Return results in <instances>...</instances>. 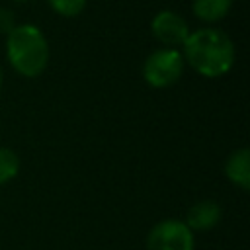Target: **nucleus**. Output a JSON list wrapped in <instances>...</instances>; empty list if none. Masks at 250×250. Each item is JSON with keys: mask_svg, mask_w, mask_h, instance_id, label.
<instances>
[{"mask_svg": "<svg viewBox=\"0 0 250 250\" xmlns=\"http://www.w3.org/2000/svg\"><path fill=\"white\" fill-rule=\"evenodd\" d=\"M182 47L184 62H188L197 74L205 78L225 76L234 64V43L223 29L201 27L189 31Z\"/></svg>", "mask_w": 250, "mask_h": 250, "instance_id": "obj_1", "label": "nucleus"}, {"mask_svg": "<svg viewBox=\"0 0 250 250\" xmlns=\"http://www.w3.org/2000/svg\"><path fill=\"white\" fill-rule=\"evenodd\" d=\"M6 57L18 74L35 78L49 64L47 37L33 23L16 25L6 35Z\"/></svg>", "mask_w": 250, "mask_h": 250, "instance_id": "obj_2", "label": "nucleus"}, {"mask_svg": "<svg viewBox=\"0 0 250 250\" xmlns=\"http://www.w3.org/2000/svg\"><path fill=\"white\" fill-rule=\"evenodd\" d=\"M184 64H186L184 57L178 49L162 47V49L152 51L145 59L143 78L152 88H158V90L170 88L180 80V76L184 72Z\"/></svg>", "mask_w": 250, "mask_h": 250, "instance_id": "obj_3", "label": "nucleus"}, {"mask_svg": "<svg viewBox=\"0 0 250 250\" xmlns=\"http://www.w3.org/2000/svg\"><path fill=\"white\" fill-rule=\"evenodd\" d=\"M146 250H193V232L180 219H164L148 230Z\"/></svg>", "mask_w": 250, "mask_h": 250, "instance_id": "obj_4", "label": "nucleus"}, {"mask_svg": "<svg viewBox=\"0 0 250 250\" xmlns=\"http://www.w3.org/2000/svg\"><path fill=\"white\" fill-rule=\"evenodd\" d=\"M150 31L168 49H176V47L184 45V41L189 35L188 21L172 10L158 12L150 21Z\"/></svg>", "mask_w": 250, "mask_h": 250, "instance_id": "obj_5", "label": "nucleus"}, {"mask_svg": "<svg viewBox=\"0 0 250 250\" xmlns=\"http://www.w3.org/2000/svg\"><path fill=\"white\" fill-rule=\"evenodd\" d=\"M221 215H223V209L217 201L203 199V201H197L189 207L184 223L188 225V229L191 232L193 230H211L221 221Z\"/></svg>", "mask_w": 250, "mask_h": 250, "instance_id": "obj_6", "label": "nucleus"}, {"mask_svg": "<svg viewBox=\"0 0 250 250\" xmlns=\"http://www.w3.org/2000/svg\"><path fill=\"white\" fill-rule=\"evenodd\" d=\"M225 176L240 189H250V150L236 148L225 160Z\"/></svg>", "mask_w": 250, "mask_h": 250, "instance_id": "obj_7", "label": "nucleus"}, {"mask_svg": "<svg viewBox=\"0 0 250 250\" xmlns=\"http://www.w3.org/2000/svg\"><path fill=\"white\" fill-rule=\"evenodd\" d=\"M232 0H193L191 2V12L197 20L213 23L223 20L230 12Z\"/></svg>", "mask_w": 250, "mask_h": 250, "instance_id": "obj_8", "label": "nucleus"}, {"mask_svg": "<svg viewBox=\"0 0 250 250\" xmlns=\"http://www.w3.org/2000/svg\"><path fill=\"white\" fill-rule=\"evenodd\" d=\"M20 172V156L8 148L0 146V186L12 182Z\"/></svg>", "mask_w": 250, "mask_h": 250, "instance_id": "obj_9", "label": "nucleus"}, {"mask_svg": "<svg viewBox=\"0 0 250 250\" xmlns=\"http://www.w3.org/2000/svg\"><path fill=\"white\" fill-rule=\"evenodd\" d=\"M86 2L88 0H47L49 8L62 18H74L82 14V10L86 8Z\"/></svg>", "mask_w": 250, "mask_h": 250, "instance_id": "obj_10", "label": "nucleus"}, {"mask_svg": "<svg viewBox=\"0 0 250 250\" xmlns=\"http://www.w3.org/2000/svg\"><path fill=\"white\" fill-rule=\"evenodd\" d=\"M16 27V16L12 10L0 6V33H10Z\"/></svg>", "mask_w": 250, "mask_h": 250, "instance_id": "obj_11", "label": "nucleus"}, {"mask_svg": "<svg viewBox=\"0 0 250 250\" xmlns=\"http://www.w3.org/2000/svg\"><path fill=\"white\" fill-rule=\"evenodd\" d=\"M2 82H4V70H2V66H0V88H2Z\"/></svg>", "mask_w": 250, "mask_h": 250, "instance_id": "obj_12", "label": "nucleus"}, {"mask_svg": "<svg viewBox=\"0 0 250 250\" xmlns=\"http://www.w3.org/2000/svg\"><path fill=\"white\" fill-rule=\"evenodd\" d=\"M12 2H27V0H12Z\"/></svg>", "mask_w": 250, "mask_h": 250, "instance_id": "obj_13", "label": "nucleus"}]
</instances>
